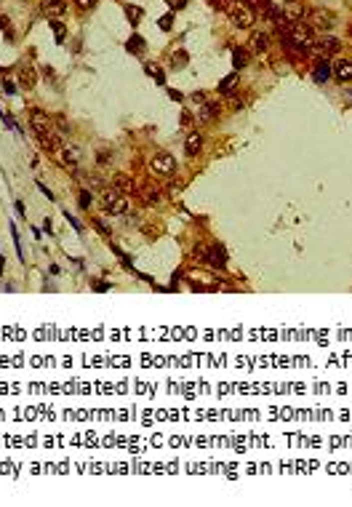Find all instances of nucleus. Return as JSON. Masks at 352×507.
<instances>
[{"instance_id": "79ce46f5", "label": "nucleus", "mask_w": 352, "mask_h": 507, "mask_svg": "<svg viewBox=\"0 0 352 507\" xmlns=\"http://www.w3.org/2000/svg\"><path fill=\"white\" fill-rule=\"evenodd\" d=\"M168 96L174 99V101H182V93H179L176 88H168Z\"/></svg>"}, {"instance_id": "9d476101", "label": "nucleus", "mask_w": 352, "mask_h": 507, "mask_svg": "<svg viewBox=\"0 0 352 507\" xmlns=\"http://www.w3.org/2000/svg\"><path fill=\"white\" fill-rule=\"evenodd\" d=\"M302 16H304V8H302L299 0H286V5H283V19H286V21H299Z\"/></svg>"}, {"instance_id": "8fccbe9b", "label": "nucleus", "mask_w": 352, "mask_h": 507, "mask_svg": "<svg viewBox=\"0 0 352 507\" xmlns=\"http://www.w3.org/2000/svg\"><path fill=\"white\" fill-rule=\"evenodd\" d=\"M3 270H5V256L0 254V275H3Z\"/></svg>"}, {"instance_id": "20e7f679", "label": "nucleus", "mask_w": 352, "mask_h": 507, "mask_svg": "<svg viewBox=\"0 0 352 507\" xmlns=\"http://www.w3.org/2000/svg\"><path fill=\"white\" fill-rule=\"evenodd\" d=\"M29 128L35 131L37 139L45 136V134H51V131H56V128H53V120L48 118V112H43L40 107H32V110H29Z\"/></svg>"}, {"instance_id": "ea45409f", "label": "nucleus", "mask_w": 352, "mask_h": 507, "mask_svg": "<svg viewBox=\"0 0 352 507\" xmlns=\"http://www.w3.org/2000/svg\"><path fill=\"white\" fill-rule=\"evenodd\" d=\"M192 101H195V104H203V101H206V93H203V91H195V93H192Z\"/></svg>"}, {"instance_id": "5701e85b", "label": "nucleus", "mask_w": 352, "mask_h": 507, "mask_svg": "<svg viewBox=\"0 0 352 507\" xmlns=\"http://www.w3.org/2000/svg\"><path fill=\"white\" fill-rule=\"evenodd\" d=\"M48 27L53 29V37H56V43H64V37H67V27L61 24L59 19H51V21H48Z\"/></svg>"}, {"instance_id": "473e14b6", "label": "nucleus", "mask_w": 352, "mask_h": 507, "mask_svg": "<svg viewBox=\"0 0 352 507\" xmlns=\"http://www.w3.org/2000/svg\"><path fill=\"white\" fill-rule=\"evenodd\" d=\"M187 59H190V56H187V51L174 53V67H184V64H187Z\"/></svg>"}, {"instance_id": "09e8293b", "label": "nucleus", "mask_w": 352, "mask_h": 507, "mask_svg": "<svg viewBox=\"0 0 352 507\" xmlns=\"http://www.w3.org/2000/svg\"><path fill=\"white\" fill-rule=\"evenodd\" d=\"M344 101H347V104H350V107H352V88H350V91H347V93H344Z\"/></svg>"}, {"instance_id": "dca6fc26", "label": "nucleus", "mask_w": 352, "mask_h": 507, "mask_svg": "<svg viewBox=\"0 0 352 507\" xmlns=\"http://www.w3.org/2000/svg\"><path fill=\"white\" fill-rule=\"evenodd\" d=\"M200 147H203V136L198 134V131L187 134V142H184V150H187V155H198V152H200Z\"/></svg>"}, {"instance_id": "603ef678", "label": "nucleus", "mask_w": 352, "mask_h": 507, "mask_svg": "<svg viewBox=\"0 0 352 507\" xmlns=\"http://www.w3.org/2000/svg\"><path fill=\"white\" fill-rule=\"evenodd\" d=\"M350 35H352V27H350Z\"/></svg>"}, {"instance_id": "9b49d317", "label": "nucleus", "mask_w": 352, "mask_h": 507, "mask_svg": "<svg viewBox=\"0 0 352 507\" xmlns=\"http://www.w3.org/2000/svg\"><path fill=\"white\" fill-rule=\"evenodd\" d=\"M312 77H315V83H328V77H331V64H328V59H318L315 61Z\"/></svg>"}, {"instance_id": "412c9836", "label": "nucleus", "mask_w": 352, "mask_h": 507, "mask_svg": "<svg viewBox=\"0 0 352 507\" xmlns=\"http://www.w3.org/2000/svg\"><path fill=\"white\" fill-rule=\"evenodd\" d=\"M246 64H248V51L246 48H232V67L243 69Z\"/></svg>"}, {"instance_id": "bb28decb", "label": "nucleus", "mask_w": 352, "mask_h": 507, "mask_svg": "<svg viewBox=\"0 0 352 507\" xmlns=\"http://www.w3.org/2000/svg\"><path fill=\"white\" fill-rule=\"evenodd\" d=\"M77 203H80V208H83V211H88V208H91V203H93V195H91V190H80V195H77Z\"/></svg>"}, {"instance_id": "2f4dec72", "label": "nucleus", "mask_w": 352, "mask_h": 507, "mask_svg": "<svg viewBox=\"0 0 352 507\" xmlns=\"http://www.w3.org/2000/svg\"><path fill=\"white\" fill-rule=\"evenodd\" d=\"M243 3H248L254 11H264V8L270 5V0H243Z\"/></svg>"}, {"instance_id": "393cba45", "label": "nucleus", "mask_w": 352, "mask_h": 507, "mask_svg": "<svg viewBox=\"0 0 352 507\" xmlns=\"http://www.w3.org/2000/svg\"><path fill=\"white\" fill-rule=\"evenodd\" d=\"M144 72L150 77H155V83H158V85H166V75H163V69L152 67V64H144Z\"/></svg>"}, {"instance_id": "a878e982", "label": "nucleus", "mask_w": 352, "mask_h": 507, "mask_svg": "<svg viewBox=\"0 0 352 507\" xmlns=\"http://www.w3.org/2000/svg\"><path fill=\"white\" fill-rule=\"evenodd\" d=\"M126 211H128V200L126 198H117L112 206L107 208V214H126Z\"/></svg>"}, {"instance_id": "864d4df0", "label": "nucleus", "mask_w": 352, "mask_h": 507, "mask_svg": "<svg viewBox=\"0 0 352 507\" xmlns=\"http://www.w3.org/2000/svg\"><path fill=\"white\" fill-rule=\"evenodd\" d=\"M232 3H235V0H232Z\"/></svg>"}, {"instance_id": "f257e3e1", "label": "nucleus", "mask_w": 352, "mask_h": 507, "mask_svg": "<svg viewBox=\"0 0 352 507\" xmlns=\"http://www.w3.org/2000/svg\"><path fill=\"white\" fill-rule=\"evenodd\" d=\"M280 37H288L294 45H299V48L304 51H310V45L315 43V29H310L304 21H294L291 27H288V32L286 35H280Z\"/></svg>"}, {"instance_id": "3c124183", "label": "nucleus", "mask_w": 352, "mask_h": 507, "mask_svg": "<svg viewBox=\"0 0 352 507\" xmlns=\"http://www.w3.org/2000/svg\"><path fill=\"white\" fill-rule=\"evenodd\" d=\"M5 72H8V67H3V64H0V75H5Z\"/></svg>"}, {"instance_id": "cd10ccee", "label": "nucleus", "mask_w": 352, "mask_h": 507, "mask_svg": "<svg viewBox=\"0 0 352 507\" xmlns=\"http://www.w3.org/2000/svg\"><path fill=\"white\" fill-rule=\"evenodd\" d=\"M0 32H3L5 37H8V40H13V27H11V19L5 16V13L0 16Z\"/></svg>"}, {"instance_id": "f8f14e48", "label": "nucleus", "mask_w": 352, "mask_h": 507, "mask_svg": "<svg viewBox=\"0 0 352 507\" xmlns=\"http://www.w3.org/2000/svg\"><path fill=\"white\" fill-rule=\"evenodd\" d=\"M19 85H24V88H35L37 85V72L32 64H24L19 69Z\"/></svg>"}, {"instance_id": "7c9ffc66", "label": "nucleus", "mask_w": 352, "mask_h": 507, "mask_svg": "<svg viewBox=\"0 0 352 507\" xmlns=\"http://www.w3.org/2000/svg\"><path fill=\"white\" fill-rule=\"evenodd\" d=\"M166 3H168V8H171V11H184L190 0H166Z\"/></svg>"}, {"instance_id": "f3484780", "label": "nucleus", "mask_w": 352, "mask_h": 507, "mask_svg": "<svg viewBox=\"0 0 352 507\" xmlns=\"http://www.w3.org/2000/svg\"><path fill=\"white\" fill-rule=\"evenodd\" d=\"M235 88H238V72H232V75H227V77L219 80V93H224V96L235 93Z\"/></svg>"}, {"instance_id": "a19ab883", "label": "nucleus", "mask_w": 352, "mask_h": 507, "mask_svg": "<svg viewBox=\"0 0 352 507\" xmlns=\"http://www.w3.org/2000/svg\"><path fill=\"white\" fill-rule=\"evenodd\" d=\"M93 227H96V230H99V232H101V235H104V238L109 235V230H107V227H104V224H101L99 219H93Z\"/></svg>"}, {"instance_id": "37998d69", "label": "nucleus", "mask_w": 352, "mask_h": 507, "mask_svg": "<svg viewBox=\"0 0 352 507\" xmlns=\"http://www.w3.org/2000/svg\"><path fill=\"white\" fill-rule=\"evenodd\" d=\"M190 123H192V115H190V112H182V126L187 128Z\"/></svg>"}, {"instance_id": "4c0bfd02", "label": "nucleus", "mask_w": 352, "mask_h": 507, "mask_svg": "<svg viewBox=\"0 0 352 507\" xmlns=\"http://www.w3.org/2000/svg\"><path fill=\"white\" fill-rule=\"evenodd\" d=\"M13 208H16V214L21 216V219H27V208H24V203H21V200L13 203Z\"/></svg>"}, {"instance_id": "6ab92c4d", "label": "nucleus", "mask_w": 352, "mask_h": 507, "mask_svg": "<svg viewBox=\"0 0 352 507\" xmlns=\"http://www.w3.org/2000/svg\"><path fill=\"white\" fill-rule=\"evenodd\" d=\"M126 48H128L131 53H136V56H142L144 48H147V43H144V37H142V35H131V37H128V43H126Z\"/></svg>"}, {"instance_id": "c03bdc74", "label": "nucleus", "mask_w": 352, "mask_h": 507, "mask_svg": "<svg viewBox=\"0 0 352 507\" xmlns=\"http://www.w3.org/2000/svg\"><path fill=\"white\" fill-rule=\"evenodd\" d=\"M43 232H45V235H53V227H51V219H45V222H43Z\"/></svg>"}, {"instance_id": "a18cd8bd", "label": "nucleus", "mask_w": 352, "mask_h": 507, "mask_svg": "<svg viewBox=\"0 0 352 507\" xmlns=\"http://www.w3.org/2000/svg\"><path fill=\"white\" fill-rule=\"evenodd\" d=\"M93 291H109V283H93Z\"/></svg>"}, {"instance_id": "ddd939ff", "label": "nucleus", "mask_w": 352, "mask_h": 507, "mask_svg": "<svg viewBox=\"0 0 352 507\" xmlns=\"http://www.w3.org/2000/svg\"><path fill=\"white\" fill-rule=\"evenodd\" d=\"M198 118L203 123H211L214 118H219V104L216 101H203V104L198 107Z\"/></svg>"}, {"instance_id": "7ed1b4c3", "label": "nucleus", "mask_w": 352, "mask_h": 507, "mask_svg": "<svg viewBox=\"0 0 352 507\" xmlns=\"http://www.w3.org/2000/svg\"><path fill=\"white\" fill-rule=\"evenodd\" d=\"M310 29H318V32H328V29L336 27V13L328 8H315L307 13V21H304Z\"/></svg>"}, {"instance_id": "c9c22d12", "label": "nucleus", "mask_w": 352, "mask_h": 507, "mask_svg": "<svg viewBox=\"0 0 352 507\" xmlns=\"http://www.w3.org/2000/svg\"><path fill=\"white\" fill-rule=\"evenodd\" d=\"M35 184H37V190H40V192H43V195H45V198H48V200H56V195H53V192L48 190V187H45V184L40 182V179H37V182H35Z\"/></svg>"}, {"instance_id": "de8ad7c7", "label": "nucleus", "mask_w": 352, "mask_h": 507, "mask_svg": "<svg viewBox=\"0 0 352 507\" xmlns=\"http://www.w3.org/2000/svg\"><path fill=\"white\" fill-rule=\"evenodd\" d=\"M32 235H35L37 240H40V238H43V230H40V227H32Z\"/></svg>"}, {"instance_id": "6e6552de", "label": "nucleus", "mask_w": 352, "mask_h": 507, "mask_svg": "<svg viewBox=\"0 0 352 507\" xmlns=\"http://www.w3.org/2000/svg\"><path fill=\"white\" fill-rule=\"evenodd\" d=\"M40 8H43V13L48 19H56V16H61V13L67 11V0H43Z\"/></svg>"}, {"instance_id": "4be33fe9", "label": "nucleus", "mask_w": 352, "mask_h": 507, "mask_svg": "<svg viewBox=\"0 0 352 507\" xmlns=\"http://www.w3.org/2000/svg\"><path fill=\"white\" fill-rule=\"evenodd\" d=\"M139 198H142L147 206H152V203L160 200V190H158V187H144V190L139 192Z\"/></svg>"}, {"instance_id": "423d86ee", "label": "nucleus", "mask_w": 352, "mask_h": 507, "mask_svg": "<svg viewBox=\"0 0 352 507\" xmlns=\"http://www.w3.org/2000/svg\"><path fill=\"white\" fill-rule=\"evenodd\" d=\"M310 51H312V53H318L320 59H328V56H334V53H339V51H342V43L336 40V37L328 35V37H320V40L312 43V45H310Z\"/></svg>"}, {"instance_id": "e433bc0d", "label": "nucleus", "mask_w": 352, "mask_h": 507, "mask_svg": "<svg viewBox=\"0 0 352 507\" xmlns=\"http://www.w3.org/2000/svg\"><path fill=\"white\" fill-rule=\"evenodd\" d=\"M75 5L80 11H88V8H93V5H96V0H75Z\"/></svg>"}, {"instance_id": "4468645a", "label": "nucleus", "mask_w": 352, "mask_h": 507, "mask_svg": "<svg viewBox=\"0 0 352 507\" xmlns=\"http://www.w3.org/2000/svg\"><path fill=\"white\" fill-rule=\"evenodd\" d=\"M334 72H336V77H339L342 83L352 80V61H350V59H342V61H336V64H334Z\"/></svg>"}, {"instance_id": "1a4fd4ad", "label": "nucleus", "mask_w": 352, "mask_h": 507, "mask_svg": "<svg viewBox=\"0 0 352 507\" xmlns=\"http://www.w3.org/2000/svg\"><path fill=\"white\" fill-rule=\"evenodd\" d=\"M206 262H211L216 270H224V267H227V251H224V246H211L208 254H206Z\"/></svg>"}, {"instance_id": "f03ea898", "label": "nucleus", "mask_w": 352, "mask_h": 507, "mask_svg": "<svg viewBox=\"0 0 352 507\" xmlns=\"http://www.w3.org/2000/svg\"><path fill=\"white\" fill-rule=\"evenodd\" d=\"M230 19H232L235 27L248 29V27H254L256 13H254V8H251L248 3H243V0H235V3H230Z\"/></svg>"}, {"instance_id": "a211bd4d", "label": "nucleus", "mask_w": 352, "mask_h": 507, "mask_svg": "<svg viewBox=\"0 0 352 507\" xmlns=\"http://www.w3.org/2000/svg\"><path fill=\"white\" fill-rule=\"evenodd\" d=\"M267 45H270V35L267 32H256L251 37V51L254 53H264V51H267Z\"/></svg>"}, {"instance_id": "b1692460", "label": "nucleus", "mask_w": 352, "mask_h": 507, "mask_svg": "<svg viewBox=\"0 0 352 507\" xmlns=\"http://www.w3.org/2000/svg\"><path fill=\"white\" fill-rule=\"evenodd\" d=\"M126 16H128V21H131V27H136L139 19L144 16V11L139 8V5H126Z\"/></svg>"}, {"instance_id": "f704fd0d", "label": "nucleus", "mask_w": 352, "mask_h": 507, "mask_svg": "<svg viewBox=\"0 0 352 507\" xmlns=\"http://www.w3.org/2000/svg\"><path fill=\"white\" fill-rule=\"evenodd\" d=\"M158 24H160V29H166V32H168V29H171V24H174V16H171V13H166V16H160V21H158Z\"/></svg>"}, {"instance_id": "2eb2a0df", "label": "nucleus", "mask_w": 352, "mask_h": 507, "mask_svg": "<svg viewBox=\"0 0 352 507\" xmlns=\"http://www.w3.org/2000/svg\"><path fill=\"white\" fill-rule=\"evenodd\" d=\"M61 158H64L67 166H77L80 163V147H75V144H64V150H61Z\"/></svg>"}, {"instance_id": "72a5a7b5", "label": "nucleus", "mask_w": 352, "mask_h": 507, "mask_svg": "<svg viewBox=\"0 0 352 507\" xmlns=\"http://www.w3.org/2000/svg\"><path fill=\"white\" fill-rule=\"evenodd\" d=\"M64 219H67L69 224H72V230H75V232H83V224H80V222H77V219H75V216H72V214H69V211H64Z\"/></svg>"}, {"instance_id": "0eeeda50", "label": "nucleus", "mask_w": 352, "mask_h": 507, "mask_svg": "<svg viewBox=\"0 0 352 507\" xmlns=\"http://www.w3.org/2000/svg\"><path fill=\"white\" fill-rule=\"evenodd\" d=\"M40 147L45 152H61L64 150V136H61L59 131H51V134L40 136Z\"/></svg>"}, {"instance_id": "49530a36", "label": "nucleus", "mask_w": 352, "mask_h": 507, "mask_svg": "<svg viewBox=\"0 0 352 507\" xmlns=\"http://www.w3.org/2000/svg\"><path fill=\"white\" fill-rule=\"evenodd\" d=\"M43 75H45V77H53V67L45 64V67H43Z\"/></svg>"}, {"instance_id": "c85d7f7f", "label": "nucleus", "mask_w": 352, "mask_h": 507, "mask_svg": "<svg viewBox=\"0 0 352 507\" xmlns=\"http://www.w3.org/2000/svg\"><path fill=\"white\" fill-rule=\"evenodd\" d=\"M11 235H13V246H16V254H19V259L24 262L27 256H24V251H21V238H19V230H16V224H11Z\"/></svg>"}, {"instance_id": "58836bf2", "label": "nucleus", "mask_w": 352, "mask_h": 507, "mask_svg": "<svg viewBox=\"0 0 352 507\" xmlns=\"http://www.w3.org/2000/svg\"><path fill=\"white\" fill-rule=\"evenodd\" d=\"M3 91H5V93H8V96H13V93H16V83L5 80V83H3Z\"/></svg>"}, {"instance_id": "aec40b11", "label": "nucleus", "mask_w": 352, "mask_h": 507, "mask_svg": "<svg viewBox=\"0 0 352 507\" xmlns=\"http://www.w3.org/2000/svg\"><path fill=\"white\" fill-rule=\"evenodd\" d=\"M112 187L117 192H134V182L126 176V174H117L115 179H112Z\"/></svg>"}, {"instance_id": "c756f323", "label": "nucleus", "mask_w": 352, "mask_h": 507, "mask_svg": "<svg viewBox=\"0 0 352 507\" xmlns=\"http://www.w3.org/2000/svg\"><path fill=\"white\" fill-rule=\"evenodd\" d=\"M0 120H3V123H5V128H11V131H21V128L16 126V120H13V118H11V115H8V112H3V107H0Z\"/></svg>"}, {"instance_id": "39448f33", "label": "nucleus", "mask_w": 352, "mask_h": 507, "mask_svg": "<svg viewBox=\"0 0 352 507\" xmlns=\"http://www.w3.org/2000/svg\"><path fill=\"white\" fill-rule=\"evenodd\" d=\"M150 168L160 176H171V174H176V158L171 152H158L150 160Z\"/></svg>"}]
</instances>
